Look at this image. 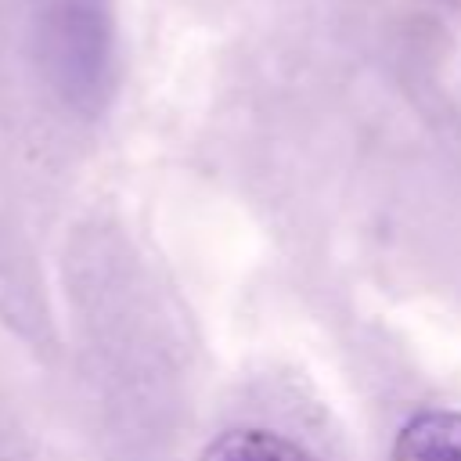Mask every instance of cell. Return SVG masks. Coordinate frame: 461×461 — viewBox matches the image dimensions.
<instances>
[{"label": "cell", "mask_w": 461, "mask_h": 461, "mask_svg": "<svg viewBox=\"0 0 461 461\" xmlns=\"http://www.w3.org/2000/svg\"><path fill=\"white\" fill-rule=\"evenodd\" d=\"M389 461H461V411H421L393 443Z\"/></svg>", "instance_id": "cell-1"}, {"label": "cell", "mask_w": 461, "mask_h": 461, "mask_svg": "<svg viewBox=\"0 0 461 461\" xmlns=\"http://www.w3.org/2000/svg\"><path fill=\"white\" fill-rule=\"evenodd\" d=\"M198 461H313L299 443L270 429H230L216 436Z\"/></svg>", "instance_id": "cell-2"}]
</instances>
